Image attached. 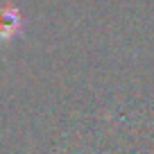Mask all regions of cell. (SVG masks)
<instances>
[{
	"mask_svg": "<svg viewBox=\"0 0 154 154\" xmlns=\"http://www.w3.org/2000/svg\"><path fill=\"white\" fill-rule=\"evenodd\" d=\"M23 16L14 5H0V41H9L23 34Z\"/></svg>",
	"mask_w": 154,
	"mask_h": 154,
	"instance_id": "obj_1",
	"label": "cell"
}]
</instances>
